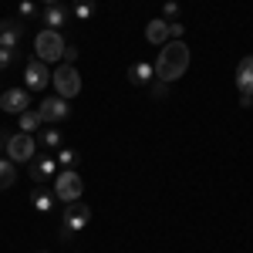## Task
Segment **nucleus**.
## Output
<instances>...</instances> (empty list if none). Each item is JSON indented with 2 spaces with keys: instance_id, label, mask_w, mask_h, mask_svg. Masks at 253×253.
Segmentation results:
<instances>
[{
  "instance_id": "obj_1",
  "label": "nucleus",
  "mask_w": 253,
  "mask_h": 253,
  "mask_svg": "<svg viewBox=\"0 0 253 253\" xmlns=\"http://www.w3.org/2000/svg\"><path fill=\"white\" fill-rule=\"evenodd\" d=\"M189 44L186 41H166L162 51H159V61H156V78L159 81H179L186 71H189Z\"/></svg>"
},
{
  "instance_id": "obj_2",
  "label": "nucleus",
  "mask_w": 253,
  "mask_h": 253,
  "mask_svg": "<svg viewBox=\"0 0 253 253\" xmlns=\"http://www.w3.org/2000/svg\"><path fill=\"white\" fill-rule=\"evenodd\" d=\"M51 189H54V199H58V203H78L81 193H84L81 172H78V169H58Z\"/></svg>"
},
{
  "instance_id": "obj_3",
  "label": "nucleus",
  "mask_w": 253,
  "mask_h": 253,
  "mask_svg": "<svg viewBox=\"0 0 253 253\" xmlns=\"http://www.w3.org/2000/svg\"><path fill=\"white\" fill-rule=\"evenodd\" d=\"M64 44L68 41L61 38V31H41L38 38H34V51H38V61H44V64H58L61 54H64Z\"/></svg>"
},
{
  "instance_id": "obj_4",
  "label": "nucleus",
  "mask_w": 253,
  "mask_h": 253,
  "mask_svg": "<svg viewBox=\"0 0 253 253\" xmlns=\"http://www.w3.org/2000/svg\"><path fill=\"white\" fill-rule=\"evenodd\" d=\"M51 81H54V91H58V98H78L81 95V75L75 64H58L54 71H51Z\"/></svg>"
},
{
  "instance_id": "obj_5",
  "label": "nucleus",
  "mask_w": 253,
  "mask_h": 253,
  "mask_svg": "<svg viewBox=\"0 0 253 253\" xmlns=\"http://www.w3.org/2000/svg\"><path fill=\"white\" fill-rule=\"evenodd\" d=\"M91 223V206L84 203H68V210L61 216V240H71L75 233H81Z\"/></svg>"
},
{
  "instance_id": "obj_6",
  "label": "nucleus",
  "mask_w": 253,
  "mask_h": 253,
  "mask_svg": "<svg viewBox=\"0 0 253 253\" xmlns=\"http://www.w3.org/2000/svg\"><path fill=\"white\" fill-rule=\"evenodd\" d=\"M3 152H7L10 162H34V156H38V142H34V135H27V132H17V135H7Z\"/></svg>"
},
{
  "instance_id": "obj_7",
  "label": "nucleus",
  "mask_w": 253,
  "mask_h": 253,
  "mask_svg": "<svg viewBox=\"0 0 253 253\" xmlns=\"http://www.w3.org/2000/svg\"><path fill=\"white\" fill-rule=\"evenodd\" d=\"M236 91H240V105L250 108L253 105V54L236 64Z\"/></svg>"
},
{
  "instance_id": "obj_8",
  "label": "nucleus",
  "mask_w": 253,
  "mask_h": 253,
  "mask_svg": "<svg viewBox=\"0 0 253 253\" xmlns=\"http://www.w3.org/2000/svg\"><path fill=\"white\" fill-rule=\"evenodd\" d=\"M47 84H51V71H47V64L38 61V58L27 61V64H24V88H27V91H44Z\"/></svg>"
},
{
  "instance_id": "obj_9",
  "label": "nucleus",
  "mask_w": 253,
  "mask_h": 253,
  "mask_svg": "<svg viewBox=\"0 0 253 253\" xmlns=\"http://www.w3.org/2000/svg\"><path fill=\"white\" fill-rule=\"evenodd\" d=\"M34 112L41 115L44 125H54V122H64V118L71 115V105H68V98H44Z\"/></svg>"
},
{
  "instance_id": "obj_10",
  "label": "nucleus",
  "mask_w": 253,
  "mask_h": 253,
  "mask_svg": "<svg viewBox=\"0 0 253 253\" xmlns=\"http://www.w3.org/2000/svg\"><path fill=\"white\" fill-rule=\"evenodd\" d=\"M27 105H31V91L27 88H7V91H0V112H7V115L27 112Z\"/></svg>"
},
{
  "instance_id": "obj_11",
  "label": "nucleus",
  "mask_w": 253,
  "mask_h": 253,
  "mask_svg": "<svg viewBox=\"0 0 253 253\" xmlns=\"http://www.w3.org/2000/svg\"><path fill=\"white\" fill-rule=\"evenodd\" d=\"M27 34V27H24V20L20 17H7L0 20V47H10V51H17L20 41Z\"/></svg>"
},
{
  "instance_id": "obj_12",
  "label": "nucleus",
  "mask_w": 253,
  "mask_h": 253,
  "mask_svg": "<svg viewBox=\"0 0 253 253\" xmlns=\"http://www.w3.org/2000/svg\"><path fill=\"white\" fill-rule=\"evenodd\" d=\"M58 159L54 156H41L31 162V179L38 182V186H47V182H54V175H58Z\"/></svg>"
},
{
  "instance_id": "obj_13",
  "label": "nucleus",
  "mask_w": 253,
  "mask_h": 253,
  "mask_svg": "<svg viewBox=\"0 0 253 253\" xmlns=\"http://www.w3.org/2000/svg\"><path fill=\"white\" fill-rule=\"evenodd\" d=\"M41 20H44L47 31H61V27L68 24V7H64V3H47V7L41 10Z\"/></svg>"
},
{
  "instance_id": "obj_14",
  "label": "nucleus",
  "mask_w": 253,
  "mask_h": 253,
  "mask_svg": "<svg viewBox=\"0 0 253 253\" xmlns=\"http://www.w3.org/2000/svg\"><path fill=\"white\" fill-rule=\"evenodd\" d=\"M145 41L156 44V47H162V44L169 41V20H166V17L149 20V24H145Z\"/></svg>"
},
{
  "instance_id": "obj_15",
  "label": "nucleus",
  "mask_w": 253,
  "mask_h": 253,
  "mask_svg": "<svg viewBox=\"0 0 253 253\" xmlns=\"http://www.w3.org/2000/svg\"><path fill=\"white\" fill-rule=\"evenodd\" d=\"M152 78H156V64H149V61H135V64L128 68V81L138 84V88H149Z\"/></svg>"
},
{
  "instance_id": "obj_16",
  "label": "nucleus",
  "mask_w": 253,
  "mask_h": 253,
  "mask_svg": "<svg viewBox=\"0 0 253 253\" xmlns=\"http://www.w3.org/2000/svg\"><path fill=\"white\" fill-rule=\"evenodd\" d=\"M31 206H34L38 213H51V210H54V189H47V186H34V193H31Z\"/></svg>"
},
{
  "instance_id": "obj_17",
  "label": "nucleus",
  "mask_w": 253,
  "mask_h": 253,
  "mask_svg": "<svg viewBox=\"0 0 253 253\" xmlns=\"http://www.w3.org/2000/svg\"><path fill=\"white\" fill-rule=\"evenodd\" d=\"M41 125H44V122H41V115H38V112H31V108L17 115V128H20V132H27V135H34Z\"/></svg>"
},
{
  "instance_id": "obj_18",
  "label": "nucleus",
  "mask_w": 253,
  "mask_h": 253,
  "mask_svg": "<svg viewBox=\"0 0 253 253\" xmlns=\"http://www.w3.org/2000/svg\"><path fill=\"white\" fill-rule=\"evenodd\" d=\"M14 182H17V162L0 159V189H10Z\"/></svg>"
},
{
  "instance_id": "obj_19",
  "label": "nucleus",
  "mask_w": 253,
  "mask_h": 253,
  "mask_svg": "<svg viewBox=\"0 0 253 253\" xmlns=\"http://www.w3.org/2000/svg\"><path fill=\"white\" fill-rule=\"evenodd\" d=\"M41 142H44L51 152H58L61 145H64V135H61V128H54V125H51V128H41Z\"/></svg>"
},
{
  "instance_id": "obj_20",
  "label": "nucleus",
  "mask_w": 253,
  "mask_h": 253,
  "mask_svg": "<svg viewBox=\"0 0 253 253\" xmlns=\"http://www.w3.org/2000/svg\"><path fill=\"white\" fill-rule=\"evenodd\" d=\"M54 159H58L61 169H78V152H75V149H68V145H61L58 152H54Z\"/></svg>"
},
{
  "instance_id": "obj_21",
  "label": "nucleus",
  "mask_w": 253,
  "mask_h": 253,
  "mask_svg": "<svg viewBox=\"0 0 253 253\" xmlns=\"http://www.w3.org/2000/svg\"><path fill=\"white\" fill-rule=\"evenodd\" d=\"M71 14H75L78 20H91V17H95V0H75Z\"/></svg>"
},
{
  "instance_id": "obj_22",
  "label": "nucleus",
  "mask_w": 253,
  "mask_h": 253,
  "mask_svg": "<svg viewBox=\"0 0 253 253\" xmlns=\"http://www.w3.org/2000/svg\"><path fill=\"white\" fill-rule=\"evenodd\" d=\"M149 95H152V101H166V98H169V81L152 78L149 81Z\"/></svg>"
},
{
  "instance_id": "obj_23",
  "label": "nucleus",
  "mask_w": 253,
  "mask_h": 253,
  "mask_svg": "<svg viewBox=\"0 0 253 253\" xmlns=\"http://www.w3.org/2000/svg\"><path fill=\"white\" fill-rule=\"evenodd\" d=\"M38 14H41V7L34 3V0H20V3H17V17H20V20L38 17Z\"/></svg>"
},
{
  "instance_id": "obj_24",
  "label": "nucleus",
  "mask_w": 253,
  "mask_h": 253,
  "mask_svg": "<svg viewBox=\"0 0 253 253\" xmlns=\"http://www.w3.org/2000/svg\"><path fill=\"white\" fill-rule=\"evenodd\" d=\"M14 64H17V51H10V47H0V71L14 68Z\"/></svg>"
},
{
  "instance_id": "obj_25",
  "label": "nucleus",
  "mask_w": 253,
  "mask_h": 253,
  "mask_svg": "<svg viewBox=\"0 0 253 253\" xmlns=\"http://www.w3.org/2000/svg\"><path fill=\"white\" fill-rule=\"evenodd\" d=\"M186 38V24L182 20H169V41H182Z\"/></svg>"
},
{
  "instance_id": "obj_26",
  "label": "nucleus",
  "mask_w": 253,
  "mask_h": 253,
  "mask_svg": "<svg viewBox=\"0 0 253 253\" xmlns=\"http://www.w3.org/2000/svg\"><path fill=\"white\" fill-rule=\"evenodd\" d=\"M162 17H166V20H179V0H166Z\"/></svg>"
},
{
  "instance_id": "obj_27",
  "label": "nucleus",
  "mask_w": 253,
  "mask_h": 253,
  "mask_svg": "<svg viewBox=\"0 0 253 253\" xmlns=\"http://www.w3.org/2000/svg\"><path fill=\"white\" fill-rule=\"evenodd\" d=\"M78 61V47L75 44H64V54H61V64H75Z\"/></svg>"
},
{
  "instance_id": "obj_28",
  "label": "nucleus",
  "mask_w": 253,
  "mask_h": 253,
  "mask_svg": "<svg viewBox=\"0 0 253 253\" xmlns=\"http://www.w3.org/2000/svg\"><path fill=\"white\" fill-rule=\"evenodd\" d=\"M3 145H7V135H0V149H3Z\"/></svg>"
},
{
  "instance_id": "obj_29",
  "label": "nucleus",
  "mask_w": 253,
  "mask_h": 253,
  "mask_svg": "<svg viewBox=\"0 0 253 253\" xmlns=\"http://www.w3.org/2000/svg\"><path fill=\"white\" fill-rule=\"evenodd\" d=\"M41 3H61V0H41Z\"/></svg>"
}]
</instances>
